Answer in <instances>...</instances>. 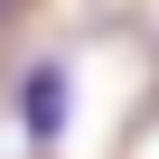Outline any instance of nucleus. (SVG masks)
Masks as SVG:
<instances>
[{"instance_id":"1","label":"nucleus","mask_w":159,"mask_h":159,"mask_svg":"<svg viewBox=\"0 0 159 159\" xmlns=\"http://www.w3.org/2000/svg\"><path fill=\"white\" fill-rule=\"evenodd\" d=\"M66 103H75V94H66V66L38 56V66L19 75V131H28V140H66Z\"/></svg>"}]
</instances>
